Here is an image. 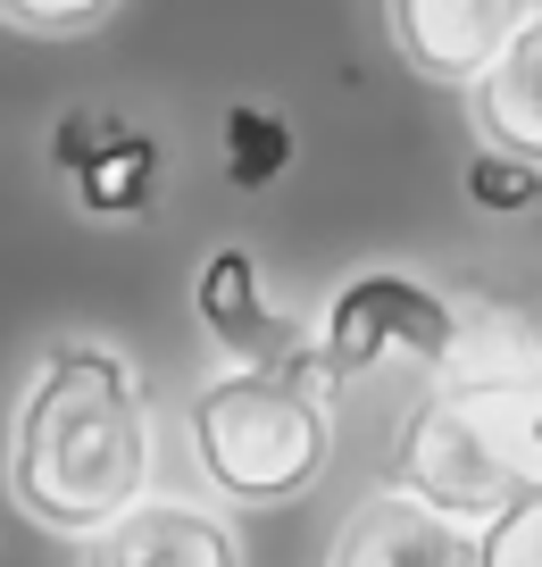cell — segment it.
Segmentation results:
<instances>
[{
    "label": "cell",
    "instance_id": "obj_1",
    "mask_svg": "<svg viewBox=\"0 0 542 567\" xmlns=\"http://www.w3.org/2000/svg\"><path fill=\"white\" fill-rule=\"evenodd\" d=\"M151 484V409L142 375L101 342H59L18 409L9 493L51 534H101Z\"/></svg>",
    "mask_w": 542,
    "mask_h": 567
},
{
    "label": "cell",
    "instance_id": "obj_2",
    "mask_svg": "<svg viewBox=\"0 0 542 567\" xmlns=\"http://www.w3.org/2000/svg\"><path fill=\"white\" fill-rule=\"evenodd\" d=\"M392 493L426 501L451 526H484L509 501L542 493V368H484L451 375L409 417Z\"/></svg>",
    "mask_w": 542,
    "mask_h": 567
},
{
    "label": "cell",
    "instance_id": "obj_3",
    "mask_svg": "<svg viewBox=\"0 0 542 567\" xmlns=\"http://www.w3.org/2000/svg\"><path fill=\"white\" fill-rule=\"evenodd\" d=\"M193 451H201V476L226 501H250V509L300 501L334 451L317 368H243V375L201 384Z\"/></svg>",
    "mask_w": 542,
    "mask_h": 567
},
{
    "label": "cell",
    "instance_id": "obj_4",
    "mask_svg": "<svg viewBox=\"0 0 542 567\" xmlns=\"http://www.w3.org/2000/svg\"><path fill=\"white\" fill-rule=\"evenodd\" d=\"M459 351V318L442 292H426L418 276H350L326 309V368L334 375H376V368H418V375H442ZM326 375V384H334Z\"/></svg>",
    "mask_w": 542,
    "mask_h": 567
},
{
    "label": "cell",
    "instance_id": "obj_5",
    "mask_svg": "<svg viewBox=\"0 0 542 567\" xmlns=\"http://www.w3.org/2000/svg\"><path fill=\"white\" fill-rule=\"evenodd\" d=\"M525 18H534V0H385L392 51L434 84H475Z\"/></svg>",
    "mask_w": 542,
    "mask_h": 567
},
{
    "label": "cell",
    "instance_id": "obj_6",
    "mask_svg": "<svg viewBox=\"0 0 542 567\" xmlns=\"http://www.w3.org/2000/svg\"><path fill=\"white\" fill-rule=\"evenodd\" d=\"M326 567H475V534L385 484V493H368L350 509Z\"/></svg>",
    "mask_w": 542,
    "mask_h": 567
},
{
    "label": "cell",
    "instance_id": "obj_7",
    "mask_svg": "<svg viewBox=\"0 0 542 567\" xmlns=\"http://www.w3.org/2000/svg\"><path fill=\"white\" fill-rule=\"evenodd\" d=\"M84 567H243L234 534L209 509H184V501H134L117 526L92 534Z\"/></svg>",
    "mask_w": 542,
    "mask_h": 567
},
{
    "label": "cell",
    "instance_id": "obj_8",
    "mask_svg": "<svg viewBox=\"0 0 542 567\" xmlns=\"http://www.w3.org/2000/svg\"><path fill=\"white\" fill-rule=\"evenodd\" d=\"M468 92H475V134L492 142V159H518L542 176V9L492 51V68Z\"/></svg>",
    "mask_w": 542,
    "mask_h": 567
},
{
    "label": "cell",
    "instance_id": "obj_9",
    "mask_svg": "<svg viewBox=\"0 0 542 567\" xmlns=\"http://www.w3.org/2000/svg\"><path fill=\"white\" fill-rule=\"evenodd\" d=\"M193 309H201V326H209V334L226 342L243 368H267V351L284 342V318L267 309V292H259V259H250L243 243H226L209 267H201Z\"/></svg>",
    "mask_w": 542,
    "mask_h": 567
},
{
    "label": "cell",
    "instance_id": "obj_10",
    "mask_svg": "<svg viewBox=\"0 0 542 567\" xmlns=\"http://www.w3.org/2000/svg\"><path fill=\"white\" fill-rule=\"evenodd\" d=\"M151 184H158V142L134 134V125H117V134L75 167V200H84L92 217H134L142 200H151Z\"/></svg>",
    "mask_w": 542,
    "mask_h": 567
},
{
    "label": "cell",
    "instance_id": "obj_11",
    "mask_svg": "<svg viewBox=\"0 0 542 567\" xmlns=\"http://www.w3.org/2000/svg\"><path fill=\"white\" fill-rule=\"evenodd\" d=\"M284 167H293V125H284L276 109H259V101L226 109V176L243 184V193H259Z\"/></svg>",
    "mask_w": 542,
    "mask_h": 567
},
{
    "label": "cell",
    "instance_id": "obj_12",
    "mask_svg": "<svg viewBox=\"0 0 542 567\" xmlns=\"http://www.w3.org/2000/svg\"><path fill=\"white\" fill-rule=\"evenodd\" d=\"M475 567H542V493L475 526Z\"/></svg>",
    "mask_w": 542,
    "mask_h": 567
},
{
    "label": "cell",
    "instance_id": "obj_13",
    "mask_svg": "<svg viewBox=\"0 0 542 567\" xmlns=\"http://www.w3.org/2000/svg\"><path fill=\"white\" fill-rule=\"evenodd\" d=\"M117 0H0V18L18 34H92Z\"/></svg>",
    "mask_w": 542,
    "mask_h": 567
},
{
    "label": "cell",
    "instance_id": "obj_14",
    "mask_svg": "<svg viewBox=\"0 0 542 567\" xmlns=\"http://www.w3.org/2000/svg\"><path fill=\"white\" fill-rule=\"evenodd\" d=\"M468 193L484 200V209H534V200H542V176H534V167H518V159H492V151H484V159L468 167Z\"/></svg>",
    "mask_w": 542,
    "mask_h": 567
},
{
    "label": "cell",
    "instance_id": "obj_15",
    "mask_svg": "<svg viewBox=\"0 0 542 567\" xmlns=\"http://www.w3.org/2000/svg\"><path fill=\"white\" fill-rule=\"evenodd\" d=\"M117 125H125L117 109H68V117H59V134H51V167H59V176H75V167H84L109 134H117Z\"/></svg>",
    "mask_w": 542,
    "mask_h": 567
}]
</instances>
